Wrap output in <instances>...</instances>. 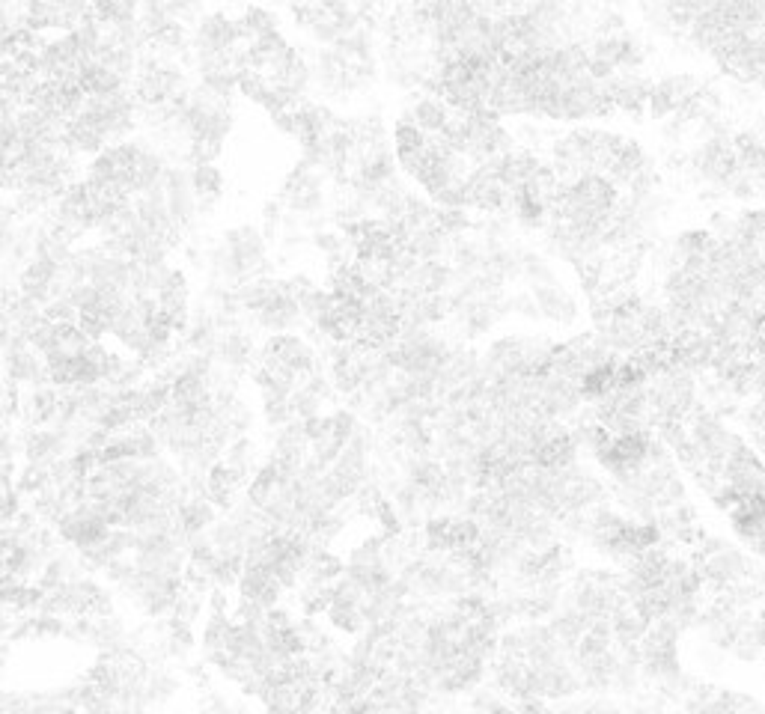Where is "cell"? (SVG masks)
Returning a JSON list of instances; mask_svg holds the SVG:
<instances>
[{"label":"cell","instance_id":"cell-1","mask_svg":"<svg viewBox=\"0 0 765 714\" xmlns=\"http://www.w3.org/2000/svg\"><path fill=\"white\" fill-rule=\"evenodd\" d=\"M191 179H194V191L203 194V197H215L218 188H221V173H218V167H209V164L194 167Z\"/></svg>","mask_w":765,"mask_h":714}]
</instances>
